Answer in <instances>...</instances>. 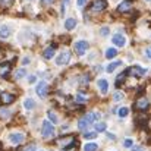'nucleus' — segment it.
Listing matches in <instances>:
<instances>
[{
  "mask_svg": "<svg viewBox=\"0 0 151 151\" xmlns=\"http://www.w3.org/2000/svg\"><path fill=\"white\" fill-rule=\"evenodd\" d=\"M41 135L44 138H51L54 135V126L51 122H43V126H41Z\"/></svg>",
  "mask_w": 151,
  "mask_h": 151,
  "instance_id": "f257e3e1",
  "label": "nucleus"
},
{
  "mask_svg": "<svg viewBox=\"0 0 151 151\" xmlns=\"http://www.w3.org/2000/svg\"><path fill=\"white\" fill-rule=\"evenodd\" d=\"M145 73H147V69L145 68H141V66H132V68H129L126 70V75H132L135 78H139V76H142Z\"/></svg>",
  "mask_w": 151,
  "mask_h": 151,
  "instance_id": "f03ea898",
  "label": "nucleus"
},
{
  "mask_svg": "<svg viewBox=\"0 0 151 151\" xmlns=\"http://www.w3.org/2000/svg\"><path fill=\"white\" fill-rule=\"evenodd\" d=\"M90 49V44L87 43V41H78V43H75V51H76V54L78 56H84L85 54V51Z\"/></svg>",
  "mask_w": 151,
  "mask_h": 151,
  "instance_id": "7ed1b4c3",
  "label": "nucleus"
},
{
  "mask_svg": "<svg viewBox=\"0 0 151 151\" xmlns=\"http://www.w3.org/2000/svg\"><path fill=\"white\" fill-rule=\"evenodd\" d=\"M70 60V53L69 51H62L57 57H56V65L62 66V65H68Z\"/></svg>",
  "mask_w": 151,
  "mask_h": 151,
  "instance_id": "20e7f679",
  "label": "nucleus"
},
{
  "mask_svg": "<svg viewBox=\"0 0 151 151\" xmlns=\"http://www.w3.org/2000/svg\"><path fill=\"white\" fill-rule=\"evenodd\" d=\"M35 91H37L38 97L44 99V97H47V94H49V85H47V84H46L44 81H41V82H40V84L37 85Z\"/></svg>",
  "mask_w": 151,
  "mask_h": 151,
  "instance_id": "39448f33",
  "label": "nucleus"
},
{
  "mask_svg": "<svg viewBox=\"0 0 151 151\" xmlns=\"http://www.w3.org/2000/svg\"><path fill=\"white\" fill-rule=\"evenodd\" d=\"M24 139H25V137H24V134H21V132H12V134L9 135V141H10L13 145L22 144Z\"/></svg>",
  "mask_w": 151,
  "mask_h": 151,
  "instance_id": "423d86ee",
  "label": "nucleus"
},
{
  "mask_svg": "<svg viewBox=\"0 0 151 151\" xmlns=\"http://www.w3.org/2000/svg\"><path fill=\"white\" fill-rule=\"evenodd\" d=\"M15 96L13 94H9V93H6V91H3V93H0V103L1 104H4V106H9V104H12L13 101H15Z\"/></svg>",
  "mask_w": 151,
  "mask_h": 151,
  "instance_id": "0eeeda50",
  "label": "nucleus"
},
{
  "mask_svg": "<svg viewBox=\"0 0 151 151\" xmlns=\"http://www.w3.org/2000/svg\"><path fill=\"white\" fill-rule=\"evenodd\" d=\"M148 107H150V101L147 100L145 97L138 99L137 103H135V109H137V110H142V111H144V110H147Z\"/></svg>",
  "mask_w": 151,
  "mask_h": 151,
  "instance_id": "6e6552de",
  "label": "nucleus"
},
{
  "mask_svg": "<svg viewBox=\"0 0 151 151\" xmlns=\"http://www.w3.org/2000/svg\"><path fill=\"white\" fill-rule=\"evenodd\" d=\"M10 70H12V65L9 62L1 63L0 65V78H7L9 73H10Z\"/></svg>",
  "mask_w": 151,
  "mask_h": 151,
  "instance_id": "1a4fd4ad",
  "label": "nucleus"
},
{
  "mask_svg": "<svg viewBox=\"0 0 151 151\" xmlns=\"http://www.w3.org/2000/svg\"><path fill=\"white\" fill-rule=\"evenodd\" d=\"M91 7H93L94 12H101L107 7V3H106V0H94Z\"/></svg>",
  "mask_w": 151,
  "mask_h": 151,
  "instance_id": "9d476101",
  "label": "nucleus"
},
{
  "mask_svg": "<svg viewBox=\"0 0 151 151\" xmlns=\"http://www.w3.org/2000/svg\"><path fill=\"white\" fill-rule=\"evenodd\" d=\"M57 144H59L62 148H69L70 145L75 144V141H73V137H68V138H62V139H59Z\"/></svg>",
  "mask_w": 151,
  "mask_h": 151,
  "instance_id": "9b49d317",
  "label": "nucleus"
},
{
  "mask_svg": "<svg viewBox=\"0 0 151 151\" xmlns=\"http://www.w3.org/2000/svg\"><path fill=\"white\" fill-rule=\"evenodd\" d=\"M111 41H113V44L117 46V47H123L125 43H126V40H125V37H123L122 34H116V35H113Z\"/></svg>",
  "mask_w": 151,
  "mask_h": 151,
  "instance_id": "f8f14e48",
  "label": "nucleus"
},
{
  "mask_svg": "<svg viewBox=\"0 0 151 151\" xmlns=\"http://www.w3.org/2000/svg\"><path fill=\"white\" fill-rule=\"evenodd\" d=\"M131 6H132L131 0H125V1H122V3L117 6V12H120V13H125V12H128V10L131 9Z\"/></svg>",
  "mask_w": 151,
  "mask_h": 151,
  "instance_id": "ddd939ff",
  "label": "nucleus"
},
{
  "mask_svg": "<svg viewBox=\"0 0 151 151\" xmlns=\"http://www.w3.org/2000/svg\"><path fill=\"white\" fill-rule=\"evenodd\" d=\"M97 85H99V88L101 90L103 94H106V93L109 91V82H107L106 79H99V81H97Z\"/></svg>",
  "mask_w": 151,
  "mask_h": 151,
  "instance_id": "4468645a",
  "label": "nucleus"
},
{
  "mask_svg": "<svg viewBox=\"0 0 151 151\" xmlns=\"http://www.w3.org/2000/svg\"><path fill=\"white\" fill-rule=\"evenodd\" d=\"M75 27H76V19H73V18H69V19H66V22H65V28H66L68 31L73 29Z\"/></svg>",
  "mask_w": 151,
  "mask_h": 151,
  "instance_id": "2eb2a0df",
  "label": "nucleus"
},
{
  "mask_svg": "<svg viewBox=\"0 0 151 151\" xmlns=\"http://www.w3.org/2000/svg\"><path fill=\"white\" fill-rule=\"evenodd\" d=\"M10 35V28L7 25H1L0 27V37L1 38H7Z\"/></svg>",
  "mask_w": 151,
  "mask_h": 151,
  "instance_id": "dca6fc26",
  "label": "nucleus"
},
{
  "mask_svg": "<svg viewBox=\"0 0 151 151\" xmlns=\"http://www.w3.org/2000/svg\"><path fill=\"white\" fill-rule=\"evenodd\" d=\"M88 126H90V122H88L85 117L79 119V122H78V129H79V131H85Z\"/></svg>",
  "mask_w": 151,
  "mask_h": 151,
  "instance_id": "f3484780",
  "label": "nucleus"
},
{
  "mask_svg": "<svg viewBox=\"0 0 151 151\" xmlns=\"http://www.w3.org/2000/svg\"><path fill=\"white\" fill-rule=\"evenodd\" d=\"M53 56H54V46H50V47H47V49L44 50V59L50 60Z\"/></svg>",
  "mask_w": 151,
  "mask_h": 151,
  "instance_id": "a211bd4d",
  "label": "nucleus"
},
{
  "mask_svg": "<svg viewBox=\"0 0 151 151\" xmlns=\"http://www.w3.org/2000/svg\"><path fill=\"white\" fill-rule=\"evenodd\" d=\"M120 65H122V62H120V60H116V62L110 63V65L107 66V69H106V70H107L109 73H111V72H113V70H114V69H116L117 66H120Z\"/></svg>",
  "mask_w": 151,
  "mask_h": 151,
  "instance_id": "6ab92c4d",
  "label": "nucleus"
},
{
  "mask_svg": "<svg viewBox=\"0 0 151 151\" xmlns=\"http://www.w3.org/2000/svg\"><path fill=\"white\" fill-rule=\"evenodd\" d=\"M10 116V110L6 107H0V119H7Z\"/></svg>",
  "mask_w": 151,
  "mask_h": 151,
  "instance_id": "aec40b11",
  "label": "nucleus"
},
{
  "mask_svg": "<svg viewBox=\"0 0 151 151\" xmlns=\"http://www.w3.org/2000/svg\"><path fill=\"white\" fill-rule=\"evenodd\" d=\"M24 107L28 109V110H31V109L35 107V101L32 100V99H27V100L24 101Z\"/></svg>",
  "mask_w": 151,
  "mask_h": 151,
  "instance_id": "412c9836",
  "label": "nucleus"
},
{
  "mask_svg": "<svg viewBox=\"0 0 151 151\" xmlns=\"http://www.w3.org/2000/svg\"><path fill=\"white\" fill-rule=\"evenodd\" d=\"M75 100H76V103H78V104H85V103H87V100H88V97H87V96H84L82 93H79V94L75 97Z\"/></svg>",
  "mask_w": 151,
  "mask_h": 151,
  "instance_id": "4be33fe9",
  "label": "nucleus"
},
{
  "mask_svg": "<svg viewBox=\"0 0 151 151\" xmlns=\"http://www.w3.org/2000/svg\"><path fill=\"white\" fill-rule=\"evenodd\" d=\"M27 75V70L24 69V68H21V69H18L16 72H15V79H21V78H24Z\"/></svg>",
  "mask_w": 151,
  "mask_h": 151,
  "instance_id": "5701e85b",
  "label": "nucleus"
},
{
  "mask_svg": "<svg viewBox=\"0 0 151 151\" xmlns=\"http://www.w3.org/2000/svg\"><path fill=\"white\" fill-rule=\"evenodd\" d=\"M117 114H119V117H126V116L129 114L128 107H120V109L117 110Z\"/></svg>",
  "mask_w": 151,
  "mask_h": 151,
  "instance_id": "b1692460",
  "label": "nucleus"
},
{
  "mask_svg": "<svg viewBox=\"0 0 151 151\" xmlns=\"http://www.w3.org/2000/svg\"><path fill=\"white\" fill-rule=\"evenodd\" d=\"M13 4V0H0V7L1 9H7Z\"/></svg>",
  "mask_w": 151,
  "mask_h": 151,
  "instance_id": "393cba45",
  "label": "nucleus"
},
{
  "mask_svg": "<svg viewBox=\"0 0 151 151\" xmlns=\"http://www.w3.org/2000/svg\"><path fill=\"white\" fill-rule=\"evenodd\" d=\"M107 129V125L104 123V122H99L97 125H96V132H104Z\"/></svg>",
  "mask_w": 151,
  "mask_h": 151,
  "instance_id": "a878e982",
  "label": "nucleus"
},
{
  "mask_svg": "<svg viewBox=\"0 0 151 151\" xmlns=\"http://www.w3.org/2000/svg\"><path fill=\"white\" fill-rule=\"evenodd\" d=\"M97 150H99V145H97V144H94V142L87 144V145L84 147V151H97Z\"/></svg>",
  "mask_w": 151,
  "mask_h": 151,
  "instance_id": "bb28decb",
  "label": "nucleus"
},
{
  "mask_svg": "<svg viewBox=\"0 0 151 151\" xmlns=\"http://www.w3.org/2000/svg\"><path fill=\"white\" fill-rule=\"evenodd\" d=\"M116 54H117V50H116L114 47H113V49H109V50L106 51V57H107V59H113Z\"/></svg>",
  "mask_w": 151,
  "mask_h": 151,
  "instance_id": "cd10ccee",
  "label": "nucleus"
},
{
  "mask_svg": "<svg viewBox=\"0 0 151 151\" xmlns=\"http://www.w3.org/2000/svg\"><path fill=\"white\" fill-rule=\"evenodd\" d=\"M125 76H128V75H126V70H125L123 73H120V75L117 76V79H116V87H120V84H122V82L125 81Z\"/></svg>",
  "mask_w": 151,
  "mask_h": 151,
  "instance_id": "c85d7f7f",
  "label": "nucleus"
},
{
  "mask_svg": "<svg viewBox=\"0 0 151 151\" xmlns=\"http://www.w3.org/2000/svg\"><path fill=\"white\" fill-rule=\"evenodd\" d=\"M84 138H85V139H96V138H97V132H87V134L84 135Z\"/></svg>",
  "mask_w": 151,
  "mask_h": 151,
  "instance_id": "c756f323",
  "label": "nucleus"
},
{
  "mask_svg": "<svg viewBox=\"0 0 151 151\" xmlns=\"http://www.w3.org/2000/svg\"><path fill=\"white\" fill-rule=\"evenodd\" d=\"M49 119H50V122L51 123H56V122H57V116H56V113H54V111H49Z\"/></svg>",
  "mask_w": 151,
  "mask_h": 151,
  "instance_id": "7c9ffc66",
  "label": "nucleus"
},
{
  "mask_svg": "<svg viewBox=\"0 0 151 151\" xmlns=\"http://www.w3.org/2000/svg\"><path fill=\"white\" fill-rule=\"evenodd\" d=\"M88 81H90V75H84V76H81L79 78V84H88Z\"/></svg>",
  "mask_w": 151,
  "mask_h": 151,
  "instance_id": "2f4dec72",
  "label": "nucleus"
},
{
  "mask_svg": "<svg viewBox=\"0 0 151 151\" xmlns=\"http://www.w3.org/2000/svg\"><path fill=\"white\" fill-rule=\"evenodd\" d=\"M101 35H103V37H106V35H109V32H110V29H109V28H107V27H104V28H101Z\"/></svg>",
  "mask_w": 151,
  "mask_h": 151,
  "instance_id": "473e14b6",
  "label": "nucleus"
},
{
  "mask_svg": "<svg viewBox=\"0 0 151 151\" xmlns=\"http://www.w3.org/2000/svg\"><path fill=\"white\" fill-rule=\"evenodd\" d=\"M22 151H35V145H34V144H29V145H27Z\"/></svg>",
  "mask_w": 151,
  "mask_h": 151,
  "instance_id": "72a5a7b5",
  "label": "nucleus"
},
{
  "mask_svg": "<svg viewBox=\"0 0 151 151\" xmlns=\"http://www.w3.org/2000/svg\"><path fill=\"white\" fill-rule=\"evenodd\" d=\"M123 145H125L126 148H131V147H132V141H131V139H125V141H123Z\"/></svg>",
  "mask_w": 151,
  "mask_h": 151,
  "instance_id": "f704fd0d",
  "label": "nucleus"
},
{
  "mask_svg": "<svg viewBox=\"0 0 151 151\" xmlns=\"http://www.w3.org/2000/svg\"><path fill=\"white\" fill-rule=\"evenodd\" d=\"M113 99H114V101H120V100H122V99H123V96H122L120 93H116Z\"/></svg>",
  "mask_w": 151,
  "mask_h": 151,
  "instance_id": "c9c22d12",
  "label": "nucleus"
},
{
  "mask_svg": "<svg viewBox=\"0 0 151 151\" xmlns=\"http://www.w3.org/2000/svg\"><path fill=\"white\" fill-rule=\"evenodd\" d=\"M35 79H37V78H35L34 75H31V76H29V79H28V82H29V84H34V82H35Z\"/></svg>",
  "mask_w": 151,
  "mask_h": 151,
  "instance_id": "e433bc0d",
  "label": "nucleus"
},
{
  "mask_svg": "<svg viewBox=\"0 0 151 151\" xmlns=\"http://www.w3.org/2000/svg\"><path fill=\"white\" fill-rule=\"evenodd\" d=\"M76 3H78V6H79V7H82V6H84V4L87 3V0H78Z\"/></svg>",
  "mask_w": 151,
  "mask_h": 151,
  "instance_id": "4c0bfd02",
  "label": "nucleus"
},
{
  "mask_svg": "<svg viewBox=\"0 0 151 151\" xmlns=\"http://www.w3.org/2000/svg\"><path fill=\"white\" fill-rule=\"evenodd\" d=\"M145 54H147V57H148V59H151V47H148V49L145 50Z\"/></svg>",
  "mask_w": 151,
  "mask_h": 151,
  "instance_id": "58836bf2",
  "label": "nucleus"
},
{
  "mask_svg": "<svg viewBox=\"0 0 151 151\" xmlns=\"http://www.w3.org/2000/svg\"><path fill=\"white\" fill-rule=\"evenodd\" d=\"M54 0H43V4H51Z\"/></svg>",
  "mask_w": 151,
  "mask_h": 151,
  "instance_id": "ea45409f",
  "label": "nucleus"
},
{
  "mask_svg": "<svg viewBox=\"0 0 151 151\" xmlns=\"http://www.w3.org/2000/svg\"><path fill=\"white\" fill-rule=\"evenodd\" d=\"M107 138H109V139H114L116 137H114L113 134H107Z\"/></svg>",
  "mask_w": 151,
  "mask_h": 151,
  "instance_id": "a19ab883",
  "label": "nucleus"
},
{
  "mask_svg": "<svg viewBox=\"0 0 151 151\" xmlns=\"http://www.w3.org/2000/svg\"><path fill=\"white\" fill-rule=\"evenodd\" d=\"M132 151H142L141 147H132Z\"/></svg>",
  "mask_w": 151,
  "mask_h": 151,
  "instance_id": "79ce46f5",
  "label": "nucleus"
},
{
  "mask_svg": "<svg viewBox=\"0 0 151 151\" xmlns=\"http://www.w3.org/2000/svg\"><path fill=\"white\" fill-rule=\"evenodd\" d=\"M68 1H69V0H63V3H68Z\"/></svg>",
  "mask_w": 151,
  "mask_h": 151,
  "instance_id": "37998d69",
  "label": "nucleus"
},
{
  "mask_svg": "<svg viewBox=\"0 0 151 151\" xmlns=\"http://www.w3.org/2000/svg\"><path fill=\"white\" fill-rule=\"evenodd\" d=\"M0 151H1V144H0Z\"/></svg>",
  "mask_w": 151,
  "mask_h": 151,
  "instance_id": "c03bdc74",
  "label": "nucleus"
}]
</instances>
